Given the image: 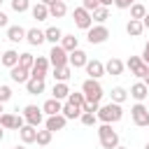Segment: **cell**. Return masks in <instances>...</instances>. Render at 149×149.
<instances>
[{
	"instance_id": "obj_1",
	"label": "cell",
	"mask_w": 149,
	"mask_h": 149,
	"mask_svg": "<svg viewBox=\"0 0 149 149\" xmlns=\"http://www.w3.org/2000/svg\"><path fill=\"white\" fill-rule=\"evenodd\" d=\"M95 116L102 121V123H116V121H121V116H123V109H121V105H116V102H107V105H100V109L95 112Z\"/></svg>"
},
{
	"instance_id": "obj_2",
	"label": "cell",
	"mask_w": 149,
	"mask_h": 149,
	"mask_svg": "<svg viewBox=\"0 0 149 149\" xmlns=\"http://www.w3.org/2000/svg\"><path fill=\"white\" fill-rule=\"evenodd\" d=\"M98 140L102 149H116L119 147V135L116 130H112V123H102L98 128Z\"/></svg>"
},
{
	"instance_id": "obj_3",
	"label": "cell",
	"mask_w": 149,
	"mask_h": 149,
	"mask_svg": "<svg viewBox=\"0 0 149 149\" xmlns=\"http://www.w3.org/2000/svg\"><path fill=\"white\" fill-rule=\"evenodd\" d=\"M81 93H84L86 102H98V105H100V100H102V95H105L98 79H86V81L81 84Z\"/></svg>"
},
{
	"instance_id": "obj_4",
	"label": "cell",
	"mask_w": 149,
	"mask_h": 149,
	"mask_svg": "<svg viewBox=\"0 0 149 149\" xmlns=\"http://www.w3.org/2000/svg\"><path fill=\"white\" fill-rule=\"evenodd\" d=\"M49 63H51V68H65V65H70V54L61 44H54L49 51Z\"/></svg>"
},
{
	"instance_id": "obj_5",
	"label": "cell",
	"mask_w": 149,
	"mask_h": 149,
	"mask_svg": "<svg viewBox=\"0 0 149 149\" xmlns=\"http://www.w3.org/2000/svg\"><path fill=\"white\" fill-rule=\"evenodd\" d=\"M72 19H74V26L81 28V30H88V28L93 26V16H91V12H86L84 7H74V9H72Z\"/></svg>"
},
{
	"instance_id": "obj_6",
	"label": "cell",
	"mask_w": 149,
	"mask_h": 149,
	"mask_svg": "<svg viewBox=\"0 0 149 149\" xmlns=\"http://www.w3.org/2000/svg\"><path fill=\"white\" fill-rule=\"evenodd\" d=\"M126 68L130 70V74H135V77H142V79L149 74V65H147V63H144L140 56H130V58L126 61Z\"/></svg>"
},
{
	"instance_id": "obj_7",
	"label": "cell",
	"mask_w": 149,
	"mask_h": 149,
	"mask_svg": "<svg viewBox=\"0 0 149 149\" xmlns=\"http://www.w3.org/2000/svg\"><path fill=\"white\" fill-rule=\"evenodd\" d=\"M130 116H133V123H135V126H140V128H149V109H147L142 102L133 105Z\"/></svg>"
},
{
	"instance_id": "obj_8",
	"label": "cell",
	"mask_w": 149,
	"mask_h": 149,
	"mask_svg": "<svg viewBox=\"0 0 149 149\" xmlns=\"http://www.w3.org/2000/svg\"><path fill=\"white\" fill-rule=\"evenodd\" d=\"M109 37V30H107V26H91L88 30H86V40L91 42V44H102L105 40Z\"/></svg>"
},
{
	"instance_id": "obj_9",
	"label": "cell",
	"mask_w": 149,
	"mask_h": 149,
	"mask_svg": "<svg viewBox=\"0 0 149 149\" xmlns=\"http://www.w3.org/2000/svg\"><path fill=\"white\" fill-rule=\"evenodd\" d=\"M23 119H26V123L28 126H40L42 123V119H44V114H42V107H37V105H26L23 107Z\"/></svg>"
},
{
	"instance_id": "obj_10",
	"label": "cell",
	"mask_w": 149,
	"mask_h": 149,
	"mask_svg": "<svg viewBox=\"0 0 149 149\" xmlns=\"http://www.w3.org/2000/svg\"><path fill=\"white\" fill-rule=\"evenodd\" d=\"M49 58L47 56H37L35 58V65H33V70H30V77L33 79H44L47 77V72H49Z\"/></svg>"
},
{
	"instance_id": "obj_11",
	"label": "cell",
	"mask_w": 149,
	"mask_h": 149,
	"mask_svg": "<svg viewBox=\"0 0 149 149\" xmlns=\"http://www.w3.org/2000/svg\"><path fill=\"white\" fill-rule=\"evenodd\" d=\"M65 123H68V119H65L63 114H54V116H47L44 128H47V130H51V133H56V130H63V128H65Z\"/></svg>"
},
{
	"instance_id": "obj_12",
	"label": "cell",
	"mask_w": 149,
	"mask_h": 149,
	"mask_svg": "<svg viewBox=\"0 0 149 149\" xmlns=\"http://www.w3.org/2000/svg\"><path fill=\"white\" fill-rule=\"evenodd\" d=\"M86 74H88V79H100L102 74H105V63H100V61H88L86 63Z\"/></svg>"
},
{
	"instance_id": "obj_13",
	"label": "cell",
	"mask_w": 149,
	"mask_h": 149,
	"mask_svg": "<svg viewBox=\"0 0 149 149\" xmlns=\"http://www.w3.org/2000/svg\"><path fill=\"white\" fill-rule=\"evenodd\" d=\"M123 68H126V63H123L121 58H109V61L105 63V72H107V74H112V77L123 74Z\"/></svg>"
},
{
	"instance_id": "obj_14",
	"label": "cell",
	"mask_w": 149,
	"mask_h": 149,
	"mask_svg": "<svg viewBox=\"0 0 149 149\" xmlns=\"http://www.w3.org/2000/svg\"><path fill=\"white\" fill-rule=\"evenodd\" d=\"M86 63H88V56H86V51H81V49H74L72 54H70V68H86Z\"/></svg>"
},
{
	"instance_id": "obj_15",
	"label": "cell",
	"mask_w": 149,
	"mask_h": 149,
	"mask_svg": "<svg viewBox=\"0 0 149 149\" xmlns=\"http://www.w3.org/2000/svg\"><path fill=\"white\" fill-rule=\"evenodd\" d=\"M9 77H12V81H16V84H26V81L30 79V70H26V68H21V65H14V68L9 70Z\"/></svg>"
},
{
	"instance_id": "obj_16",
	"label": "cell",
	"mask_w": 149,
	"mask_h": 149,
	"mask_svg": "<svg viewBox=\"0 0 149 149\" xmlns=\"http://www.w3.org/2000/svg\"><path fill=\"white\" fill-rule=\"evenodd\" d=\"M26 42H28V44H33V47H40L42 42H47L44 30H40V28H30V30L26 33Z\"/></svg>"
},
{
	"instance_id": "obj_17",
	"label": "cell",
	"mask_w": 149,
	"mask_h": 149,
	"mask_svg": "<svg viewBox=\"0 0 149 149\" xmlns=\"http://www.w3.org/2000/svg\"><path fill=\"white\" fill-rule=\"evenodd\" d=\"M147 95H149V88H147L144 81H135V84L130 86V98H135L137 102H142Z\"/></svg>"
},
{
	"instance_id": "obj_18",
	"label": "cell",
	"mask_w": 149,
	"mask_h": 149,
	"mask_svg": "<svg viewBox=\"0 0 149 149\" xmlns=\"http://www.w3.org/2000/svg\"><path fill=\"white\" fill-rule=\"evenodd\" d=\"M26 33H28V30L21 28V26H9V28H7V40L14 42V44H16V42H23V40H26Z\"/></svg>"
},
{
	"instance_id": "obj_19",
	"label": "cell",
	"mask_w": 149,
	"mask_h": 149,
	"mask_svg": "<svg viewBox=\"0 0 149 149\" xmlns=\"http://www.w3.org/2000/svg\"><path fill=\"white\" fill-rule=\"evenodd\" d=\"M42 112H44L47 116H54V114H61V112H63V105H61V100L49 98V100L42 105Z\"/></svg>"
},
{
	"instance_id": "obj_20",
	"label": "cell",
	"mask_w": 149,
	"mask_h": 149,
	"mask_svg": "<svg viewBox=\"0 0 149 149\" xmlns=\"http://www.w3.org/2000/svg\"><path fill=\"white\" fill-rule=\"evenodd\" d=\"M19 137H21V142H23V144H30V142H35V140H37V128L26 123V126L19 130Z\"/></svg>"
},
{
	"instance_id": "obj_21",
	"label": "cell",
	"mask_w": 149,
	"mask_h": 149,
	"mask_svg": "<svg viewBox=\"0 0 149 149\" xmlns=\"http://www.w3.org/2000/svg\"><path fill=\"white\" fill-rule=\"evenodd\" d=\"M68 14V5L63 2V0H56L54 5H49V16H54V19H63Z\"/></svg>"
},
{
	"instance_id": "obj_22",
	"label": "cell",
	"mask_w": 149,
	"mask_h": 149,
	"mask_svg": "<svg viewBox=\"0 0 149 149\" xmlns=\"http://www.w3.org/2000/svg\"><path fill=\"white\" fill-rule=\"evenodd\" d=\"M126 33H128L130 37H140V35L144 33V23L137 21V19H130V21L126 23Z\"/></svg>"
},
{
	"instance_id": "obj_23",
	"label": "cell",
	"mask_w": 149,
	"mask_h": 149,
	"mask_svg": "<svg viewBox=\"0 0 149 149\" xmlns=\"http://www.w3.org/2000/svg\"><path fill=\"white\" fill-rule=\"evenodd\" d=\"M26 91L30 93V95H40V93H44V79H28L26 81Z\"/></svg>"
},
{
	"instance_id": "obj_24",
	"label": "cell",
	"mask_w": 149,
	"mask_h": 149,
	"mask_svg": "<svg viewBox=\"0 0 149 149\" xmlns=\"http://www.w3.org/2000/svg\"><path fill=\"white\" fill-rule=\"evenodd\" d=\"M30 12H33V19H35V21H47V19H49V7H47V5H42V2L33 5V7H30Z\"/></svg>"
},
{
	"instance_id": "obj_25",
	"label": "cell",
	"mask_w": 149,
	"mask_h": 149,
	"mask_svg": "<svg viewBox=\"0 0 149 149\" xmlns=\"http://www.w3.org/2000/svg\"><path fill=\"white\" fill-rule=\"evenodd\" d=\"M51 93H54V98H56V100H68V95H70L72 91L68 88V84H65V81H56Z\"/></svg>"
},
{
	"instance_id": "obj_26",
	"label": "cell",
	"mask_w": 149,
	"mask_h": 149,
	"mask_svg": "<svg viewBox=\"0 0 149 149\" xmlns=\"http://www.w3.org/2000/svg\"><path fill=\"white\" fill-rule=\"evenodd\" d=\"M61 47H63L68 54H72L74 49H79V37H74V35H63V40H61Z\"/></svg>"
},
{
	"instance_id": "obj_27",
	"label": "cell",
	"mask_w": 149,
	"mask_h": 149,
	"mask_svg": "<svg viewBox=\"0 0 149 149\" xmlns=\"http://www.w3.org/2000/svg\"><path fill=\"white\" fill-rule=\"evenodd\" d=\"M0 63H2L5 68H9V70H12L14 65H19V54H16L14 49H7V51L2 54V61H0Z\"/></svg>"
},
{
	"instance_id": "obj_28",
	"label": "cell",
	"mask_w": 149,
	"mask_h": 149,
	"mask_svg": "<svg viewBox=\"0 0 149 149\" xmlns=\"http://www.w3.org/2000/svg\"><path fill=\"white\" fill-rule=\"evenodd\" d=\"M44 37H47V42H51V44H58V42L63 40V33H61V28L51 26V28H47V30H44Z\"/></svg>"
},
{
	"instance_id": "obj_29",
	"label": "cell",
	"mask_w": 149,
	"mask_h": 149,
	"mask_svg": "<svg viewBox=\"0 0 149 149\" xmlns=\"http://www.w3.org/2000/svg\"><path fill=\"white\" fill-rule=\"evenodd\" d=\"M109 95H112V102H116V105H121V102L128 100V91H126L123 86H114Z\"/></svg>"
},
{
	"instance_id": "obj_30",
	"label": "cell",
	"mask_w": 149,
	"mask_h": 149,
	"mask_svg": "<svg viewBox=\"0 0 149 149\" xmlns=\"http://www.w3.org/2000/svg\"><path fill=\"white\" fill-rule=\"evenodd\" d=\"M54 77H56V81H65V84H68V79L72 77V68H70V65H65V68H54Z\"/></svg>"
},
{
	"instance_id": "obj_31",
	"label": "cell",
	"mask_w": 149,
	"mask_h": 149,
	"mask_svg": "<svg viewBox=\"0 0 149 149\" xmlns=\"http://www.w3.org/2000/svg\"><path fill=\"white\" fill-rule=\"evenodd\" d=\"M65 119H79L81 116V107H74V105H70V102H65L63 105V112H61Z\"/></svg>"
},
{
	"instance_id": "obj_32",
	"label": "cell",
	"mask_w": 149,
	"mask_h": 149,
	"mask_svg": "<svg viewBox=\"0 0 149 149\" xmlns=\"http://www.w3.org/2000/svg\"><path fill=\"white\" fill-rule=\"evenodd\" d=\"M147 16V7L142 5V2H135L133 7H130V19H137V21H142Z\"/></svg>"
},
{
	"instance_id": "obj_33",
	"label": "cell",
	"mask_w": 149,
	"mask_h": 149,
	"mask_svg": "<svg viewBox=\"0 0 149 149\" xmlns=\"http://www.w3.org/2000/svg\"><path fill=\"white\" fill-rule=\"evenodd\" d=\"M91 16H93V21H98V23L102 26V23L109 19V7H102V5H100V7H98L93 14H91Z\"/></svg>"
},
{
	"instance_id": "obj_34",
	"label": "cell",
	"mask_w": 149,
	"mask_h": 149,
	"mask_svg": "<svg viewBox=\"0 0 149 149\" xmlns=\"http://www.w3.org/2000/svg\"><path fill=\"white\" fill-rule=\"evenodd\" d=\"M19 65L21 68H26V70H33V65H35V56L33 54H19Z\"/></svg>"
},
{
	"instance_id": "obj_35",
	"label": "cell",
	"mask_w": 149,
	"mask_h": 149,
	"mask_svg": "<svg viewBox=\"0 0 149 149\" xmlns=\"http://www.w3.org/2000/svg\"><path fill=\"white\" fill-rule=\"evenodd\" d=\"M51 137H54V133L44 128V130H37V140H35V142H37L40 147H47V144L51 142Z\"/></svg>"
},
{
	"instance_id": "obj_36",
	"label": "cell",
	"mask_w": 149,
	"mask_h": 149,
	"mask_svg": "<svg viewBox=\"0 0 149 149\" xmlns=\"http://www.w3.org/2000/svg\"><path fill=\"white\" fill-rule=\"evenodd\" d=\"M68 102H70V105H74V107H81V109H84L86 98H84V93H70V95H68Z\"/></svg>"
},
{
	"instance_id": "obj_37",
	"label": "cell",
	"mask_w": 149,
	"mask_h": 149,
	"mask_svg": "<svg viewBox=\"0 0 149 149\" xmlns=\"http://www.w3.org/2000/svg\"><path fill=\"white\" fill-rule=\"evenodd\" d=\"M12 9L19 12V14H23V12L30 9V2H28V0H12Z\"/></svg>"
},
{
	"instance_id": "obj_38",
	"label": "cell",
	"mask_w": 149,
	"mask_h": 149,
	"mask_svg": "<svg viewBox=\"0 0 149 149\" xmlns=\"http://www.w3.org/2000/svg\"><path fill=\"white\" fill-rule=\"evenodd\" d=\"M79 121H81L84 126H95V123H98V116H95V114H91V112H81Z\"/></svg>"
},
{
	"instance_id": "obj_39",
	"label": "cell",
	"mask_w": 149,
	"mask_h": 149,
	"mask_svg": "<svg viewBox=\"0 0 149 149\" xmlns=\"http://www.w3.org/2000/svg\"><path fill=\"white\" fill-rule=\"evenodd\" d=\"M14 121H16L14 114H2V116H0V126H2V128H14Z\"/></svg>"
},
{
	"instance_id": "obj_40",
	"label": "cell",
	"mask_w": 149,
	"mask_h": 149,
	"mask_svg": "<svg viewBox=\"0 0 149 149\" xmlns=\"http://www.w3.org/2000/svg\"><path fill=\"white\" fill-rule=\"evenodd\" d=\"M81 7H84L86 12H91V14H93V12L100 7V2H98V0H84V2H81Z\"/></svg>"
},
{
	"instance_id": "obj_41",
	"label": "cell",
	"mask_w": 149,
	"mask_h": 149,
	"mask_svg": "<svg viewBox=\"0 0 149 149\" xmlns=\"http://www.w3.org/2000/svg\"><path fill=\"white\" fill-rule=\"evenodd\" d=\"M9 98H12V88H9V86H5V84H2V86H0V102H2V105H5V102H7V100H9Z\"/></svg>"
},
{
	"instance_id": "obj_42",
	"label": "cell",
	"mask_w": 149,
	"mask_h": 149,
	"mask_svg": "<svg viewBox=\"0 0 149 149\" xmlns=\"http://www.w3.org/2000/svg\"><path fill=\"white\" fill-rule=\"evenodd\" d=\"M114 5H116L119 9H130V7L135 5V0H114Z\"/></svg>"
},
{
	"instance_id": "obj_43",
	"label": "cell",
	"mask_w": 149,
	"mask_h": 149,
	"mask_svg": "<svg viewBox=\"0 0 149 149\" xmlns=\"http://www.w3.org/2000/svg\"><path fill=\"white\" fill-rule=\"evenodd\" d=\"M0 28H7V14L0 12Z\"/></svg>"
},
{
	"instance_id": "obj_44",
	"label": "cell",
	"mask_w": 149,
	"mask_h": 149,
	"mask_svg": "<svg viewBox=\"0 0 149 149\" xmlns=\"http://www.w3.org/2000/svg\"><path fill=\"white\" fill-rule=\"evenodd\" d=\"M142 61H144V63H147V61H149V42H147V44H144V54H142Z\"/></svg>"
},
{
	"instance_id": "obj_45",
	"label": "cell",
	"mask_w": 149,
	"mask_h": 149,
	"mask_svg": "<svg viewBox=\"0 0 149 149\" xmlns=\"http://www.w3.org/2000/svg\"><path fill=\"white\" fill-rule=\"evenodd\" d=\"M98 2H100V5H102V7H109V5H112V2H114V0H98Z\"/></svg>"
},
{
	"instance_id": "obj_46",
	"label": "cell",
	"mask_w": 149,
	"mask_h": 149,
	"mask_svg": "<svg viewBox=\"0 0 149 149\" xmlns=\"http://www.w3.org/2000/svg\"><path fill=\"white\" fill-rule=\"evenodd\" d=\"M142 23H144V28H149V9H147V16L142 19Z\"/></svg>"
},
{
	"instance_id": "obj_47",
	"label": "cell",
	"mask_w": 149,
	"mask_h": 149,
	"mask_svg": "<svg viewBox=\"0 0 149 149\" xmlns=\"http://www.w3.org/2000/svg\"><path fill=\"white\" fill-rule=\"evenodd\" d=\"M40 2H42V5H47V7H49V5H54V2H56V0H40Z\"/></svg>"
},
{
	"instance_id": "obj_48",
	"label": "cell",
	"mask_w": 149,
	"mask_h": 149,
	"mask_svg": "<svg viewBox=\"0 0 149 149\" xmlns=\"http://www.w3.org/2000/svg\"><path fill=\"white\" fill-rule=\"evenodd\" d=\"M2 137H5V128L0 126V142H2Z\"/></svg>"
},
{
	"instance_id": "obj_49",
	"label": "cell",
	"mask_w": 149,
	"mask_h": 149,
	"mask_svg": "<svg viewBox=\"0 0 149 149\" xmlns=\"http://www.w3.org/2000/svg\"><path fill=\"white\" fill-rule=\"evenodd\" d=\"M142 81H144V84H147V88H149V74H147V77H144Z\"/></svg>"
},
{
	"instance_id": "obj_50",
	"label": "cell",
	"mask_w": 149,
	"mask_h": 149,
	"mask_svg": "<svg viewBox=\"0 0 149 149\" xmlns=\"http://www.w3.org/2000/svg\"><path fill=\"white\" fill-rule=\"evenodd\" d=\"M2 114H5V107H2V102H0V116H2Z\"/></svg>"
},
{
	"instance_id": "obj_51",
	"label": "cell",
	"mask_w": 149,
	"mask_h": 149,
	"mask_svg": "<svg viewBox=\"0 0 149 149\" xmlns=\"http://www.w3.org/2000/svg\"><path fill=\"white\" fill-rule=\"evenodd\" d=\"M14 149H26V147H23V144H16V147H14Z\"/></svg>"
},
{
	"instance_id": "obj_52",
	"label": "cell",
	"mask_w": 149,
	"mask_h": 149,
	"mask_svg": "<svg viewBox=\"0 0 149 149\" xmlns=\"http://www.w3.org/2000/svg\"><path fill=\"white\" fill-rule=\"evenodd\" d=\"M2 54H5V51H0V61H2Z\"/></svg>"
},
{
	"instance_id": "obj_53",
	"label": "cell",
	"mask_w": 149,
	"mask_h": 149,
	"mask_svg": "<svg viewBox=\"0 0 149 149\" xmlns=\"http://www.w3.org/2000/svg\"><path fill=\"white\" fill-rule=\"evenodd\" d=\"M144 149H149V142H147V144H144Z\"/></svg>"
},
{
	"instance_id": "obj_54",
	"label": "cell",
	"mask_w": 149,
	"mask_h": 149,
	"mask_svg": "<svg viewBox=\"0 0 149 149\" xmlns=\"http://www.w3.org/2000/svg\"><path fill=\"white\" fill-rule=\"evenodd\" d=\"M116 149H126V147H116Z\"/></svg>"
},
{
	"instance_id": "obj_55",
	"label": "cell",
	"mask_w": 149,
	"mask_h": 149,
	"mask_svg": "<svg viewBox=\"0 0 149 149\" xmlns=\"http://www.w3.org/2000/svg\"><path fill=\"white\" fill-rule=\"evenodd\" d=\"M2 2H5V0H0V5H2Z\"/></svg>"
},
{
	"instance_id": "obj_56",
	"label": "cell",
	"mask_w": 149,
	"mask_h": 149,
	"mask_svg": "<svg viewBox=\"0 0 149 149\" xmlns=\"http://www.w3.org/2000/svg\"><path fill=\"white\" fill-rule=\"evenodd\" d=\"M147 65H149V61H147Z\"/></svg>"
},
{
	"instance_id": "obj_57",
	"label": "cell",
	"mask_w": 149,
	"mask_h": 149,
	"mask_svg": "<svg viewBox=\"0 0 149 149\" xmlns=\"http://www.w3.org/2000/svg\"><path fill=\"white\" fill-rule=\"evenodd\" d=\"M63 2H65V0H63Z\"/></svg>"
}]
</instances>
